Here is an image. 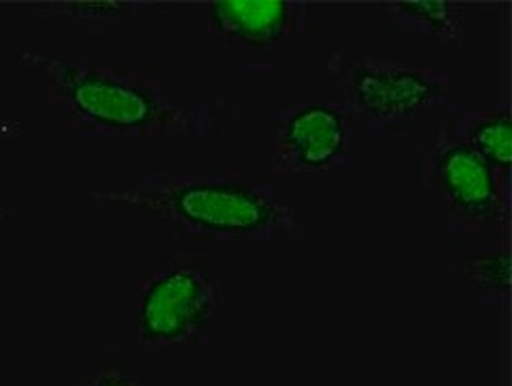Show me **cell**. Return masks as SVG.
<instances>
[{
    "label": "cell",
    "instance_id": "6da1fadb",
    "mask_svg": "<svg viewBox=\"0 0 512 386\" xmlns=\"http://www.w3.org/2000/svg\"><path fill=\"white\" fill-rule=\"evenodd\" d=\"M20 65L35 76L41 103L63 108L69 133L99 138H215L238 106L225 93L185 99L172 69L118 67L69 52H26Z\"/></svg>",
    "mask_w": 512,
    "mask_h": 386
},
{
    "label": "cell",
    "instance_id": "7a4b0ae2",
    "mask_svg": "<svg viewBox=\"0 0 512 386\" xmlns=\"http://www.w3.org/2000/svg\"><path fill=\"white\" fill-rule=\"evenodd\" d=\"M86 202L129 209L144 241L206 245L303 236L292 196L270 172L146 170L131 187L90 191Z\"/></svg>",
    "mask_w": 512,
    "mask_h": 386
},
{
    "label": "cell",
    "instance_id": "3957f363",
    "mask_svg": "<svg viewBox=\"0 0 512 386\" xmlns=\"http://www.w3.org/2000/svg\"><path fill=\"white\" fill-rule=\"evenodd\" d=\"M328 84L341 93V106L367 136L414 138L429 114L448 108L450 76L399 56L333 52L326 61Z\"/></svg>",
    "mask_w": 512,
    "mask_h": 386
},
{
    "label": "cell",
    "instance_id": "277c9868",
    "mask_svg": "<svg viewBox=\"0 0 512 386\" xmlns=\"http://www.w3.org/2000/svg\"><path fill=\"white\" fill-rule=\"evenodd\" d=\"M414 140V187L446 213L448 234L474 245L506 243L510 196L498 176L446 121L427 125Z\"/></svg>",
    "mask_w": 512,
    "mask_h": 386
},
{
    "label": "cell",
    "instance_id": "5b68a950",
    "mask_svg": "<svg viewBox=\"0 0 512 386\" xmlns=\"http://www.w3.org/2000/svg\"><path fill=\"white\" fill-rule=\"evenodd\" d=\"M225 322V281L202 254L163 258L138 281V339L159 354L208 344Z\"/></svg>",
    "mask_w": 512,
    "mask_h": 386
},
{
    "label": "cell",
    "instance_id": "8992f818",
    "mask_svg": "<svg viewBox=\"0 0 512 386\" xmlns=\"http://www.w3.org/2000/svg\"><path fill=\"white\" fill-rule=\"evenodd\" d=\"M363 138L339 101H283L275 108L270 174L341 170L360 151Z\"/></svg>",
    "mask_w": 512,
    "mask_h": 386
},
{
    "label": "cell",
    "instance_id": "52a82bcc",
    "mask_svg": "<svg viewBox=\"0 0 512 386\" xmlns=\"http://www.w3.org/2000/svg\"><path fill=\"white\" fill-rule=\"evenodd\" d=\"M305 0H215L208 3V35L240 56L247 69H275L283 41L311 33Z\"/></svg>",
    "mask_w": 512,
    "mask_h": 386
},
{
    "label": "cell",
    "instance_id": "ba28073f",
    "mask_svg": "<svg viewBox=\"0 0 512 386\" xmlns=\"http://www.w3.org/2000/svg\"><path fill=\"white\" fill-rule=\"evenodd\" d=\"M444 121L461 140L468 142L489 163L502 189L510 196L512 123L508 103L495 101L476 108H463L461 103H450Z\"/></svg>",
    "mask_w": 512,
    "mask_h": 386
},
{
    "label": "cell",
    "instance_id": "9c48e42d",
    "mask_svg": "<svg viewBox=\"0 0 512 386\" xmlns=\"http://www.w3.org/2000/svg\"><path fill=\"white\" fill-rule=\"evenodd\" d=\"M380 22L397 35L433 39L457 50L465 41V16L461 3L450 0H388L382 3Z\"/></svg>",
    "mask_w": 512,
    "mask_h": 386
},
{
    "label": "cell",
    "instance_id": "30bf717a",
    "mask_svg": "<svg viewBox=\"0 0 512 386\" xmlns=\"http://www.w3.org/2000/svg\"><path fill=\"white\" fill-rule=\"evenodd\" d=\"M448 273L480 296L487 309L510 305V249L508 243L478 245L472 254L448 264Z\"/></svg>",
    "mask_w": 512,
    "mask_h": 386
},
{
    "label": "cell",
    "instance_id": "8fae6325",
    "mask_svg": "<svg viewBox=\"0 0 512 386\" xmlns=\"http://www.w3.org/2000/svg\"><path fill=\"white\" fill-rule=\"evenodd\" d=\"M144 11L142 3H52L45 9H39V18L63 20L69 33L75 35H108L118 28L127 26Z\"/></svg>",
    "mask_w": 512,
    "mask_h": 386
},
{
    "label": "cell",
    "instance_id": "7c38bea8",
    "mask_svg": "<svg viewBox=\"0 0 512 386\" xmlns=\"http://www.w3.org/2000/svg\"><path fill=\"white\" fill-rule=\"evenodd\" d=\"M67 386H153L140 365L123 356L120 346H105L103 354L82 374L73 376Z\"/></svg>",
    "mask_w": 512,
    "mask_h": 386
}]
</instances>
